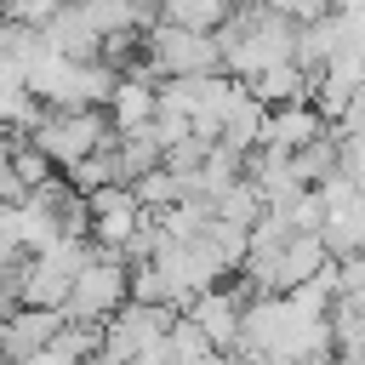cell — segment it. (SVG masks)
<instances>
[{
	"mask_svg": "<svg viewBox=\"0 0 365 365\" xmlns=\"http://www.w3.org/2000/svg\"><path fill=\"white\" fill-rule=\"evenodd\" d=\"M200 240L211 245V257H217V262H222L228 274L240 268V257H245V245H251V234H245L240 222H222V217H211V222L200 228Z\"/></svg>",
	"mask_w": 365,
	"mask_h": 365,
	"instance_id": "cell-14",
	"label": "cell"
},
{
	"mask_svg": "<svg viewBox=\"0 0 365 365\" xmlns=\"http://www.w3.org/2000/svg\"><path fill=\"white\" fill-rule=\"evenodd\" d=\"M257 6H268V11H285V17H297V6H302V0H257Z\"/></svg>",
	"mask_w": 365,
	"mask_h": 365,
	"instance_id": "cell-17",
	"label": "cell"
},
{
	"mask_svg": "<svg viewBox=\"0 0 365 365\" xmlns=\"http://www.w3.org/2000/svg\"><path fill=\"white\" fill-rule=\"evenodd\" d=\"M257 211H262V194H257L245 177H234L222 194H211V217H222V222H240V228H251V222H257Z\"/></svg>",
	"mask_w": 365,
	"mask_h": 365,
	"instance_id": "cell-12",
	"label": "cell"
},
{
	"mask_svg": "<svg viewBox=\"0 0 365 365\" xmlns=\"http://www.w3.org/2000/svg\"><path fill=\"white\" fill-rule=\"evenodd\" d=\"M57 319H63V308H29V302H17V308L0 319V365H23V359L57 331Z\"/></svg>",
	"mask_w": 365,
	"mask_h": 365,
	"instance_id": "cell-5",
	"label": "cell"
},
{
	"mask_svg": "<svg viewBox=\"0 0 365 365\" xmlns=\"http://www.w3.org/2000/svg\"><path fill=\"white\" fill-rule=\"evenodd\" d=\"M40 40L51 46V51H63V57H74V63H86V57H97V29H91V17L80 11V0H57L51 6V17L40 23Z\"/></svg>",
	"mask_w": 365,
	"mask_h": 365,
	"instance_id": "cell-6",
	"label": "cell"
},
{
	"mask_svg": "<svg viewBox=\"0 0 365 365\" xmlns=\"http://www.w3.org/2000/svg\"><path fill=\"white\" fill-rule=\"evenodd\" d=\"M46 114V103L29 86H0V131H34Z\"/></svg>",
	"mask_w": 365,
	"mask_h": 365,
	"instance_id": "cell-13",
	"label": "cell"
},
{
	"mask_svg": "<svg viewBox=\"0 0 365 365\" xmlns=\"http://www.w3.org/2000/svg\"><path fill=\"white\" fill-rule=\"evenodd\" d=\"M148 114H154V80H148V74H120V80H114V91H108V103H103L108 131L143 125Z\"/></svg>",
	"mask_w": 365,
	"mask_h": 365,
	"instance_id": "cell-10",
	"label": "cell"
},
{
	"mask_svg": "<svg viewBox=\"0 0 365 365\" xmlns=\"http://www.w3.org/2000/svg\"><path fill=\"white\" fill-rule=\"evenodd\" d=\"M325 131V120H319V108L308 103V97H297V103H274L268 114H262V143H274V148H302L308 137H319Z\"/></svg>",
	"mask_w": 365,
	"mask_h": 365,
	"instance_id": "cell-7",
	"label": "cell"
},
{
	"mask_svg": "<svg viewBox=\"0 0 365 365\" xmlns=\"http://www.w3.org/2000/svg\"><path fill=\"white\" fill-rule=\"evenodd\" d=\"M108 137H114V131H108L103 108H46L40 125L29 131V143H34L51 165H74L80 154H91V148L108 143Z\"/></svg>",
	"mask_w": 365,
	"mask_h": 365,
	"instance_id": "cell-3",
	"label": "cell"
},
{
	"mask_svg": "<svg viewBox=\"0 0 365 365\" xmlns=\"http://www.w3.org/2000/svg\"><path fill=\"white\" fill-rule=\"evenodd\" d=\"M143 63L160 80L165 74H211L217 68V40H211V29H188V23L154 17L143 29Z\"/></svg>",
	"mask_w": 365,
	"mask_h": 365,
	"instance_id": "cell-2",
	"label": "cell"
},
{
	"mask_svg": "<svg viewBox=\"0 0 365 365\" xmlns=\"http://www.w3.org/2000/svg\"><path fill=\"white\" fill-rule=\"evenodd\" d=\"M245 86H251V91H257L268 108H274V103H297V97H308V74H302L291 57H285V63H268V68H257Z\"/></svg>",
	"mask_w": 365,
	"mask_h": 365,
	"instance_id": "cell-11",
	"label": "cell"
},
{
	"mask_svg": "<svg viewBox=\"0 0 365 365\" xmlns=\"http://www.w3.org/2000/svg\"><path fill=\"white\" fill-rule=\"evenodd\" d=\"M120 302H125V257H120V251L91 245V251H86V262L68 274L63 319H91V325H103Z\"/></svg>",
	"mask_w": 365,
	"mask_h": 365,
	"instance_id": "cell-1",
	"label": "cell"
},
{
	"mask_svg": "<svg viewBox=\"0 0 365 365\" xmlns=\"http://www.w3.org/2000/svg\"><path fill=\"white\" fill-rule=\"evenodd\" d=\"M251 291H228V285H205V291H194L188 297V319L200 325V336L222 354V348H234V331H240V302H245Z\"/></svg>",
	"mask_w": 365,
	"mask_h": 365,
	"instance_id": "cell-4",
	"label": "cell"
},
{
	"mask_svg": "<svg viewBox=\"0 0 365 365\" xmlns=\"http://www.w3.org/2000/svg\"><path fill=\"white\" fill-rule=\"evenodd\" d=\"M51 6H57V0H0V11H6V17H17V23H34V29L51 17Z\"/></svg>",
	"mask_w": 365,
	"mask_h": 365,
	"instance_id": "cell-16",
	"label": "cell"
},
{
	"mask_svg": "<svg viewBox=\"0 0 365 365\" xmlns=\"http://www.w3.org/2000/svg\"><path fill=\"white\" fill-rule=\"evenodd\" d=\"M314 234L325 240V251H331V257H359V245H365V205H359V194H354V200L325 205Z\"/></svg>",
	"mask_w": 365,
	"mask_h": 365,
	"instance_id": "cell-9",
	"label": "cell"
},
{
	"mask_svg": "<svg viewBox=\"0 0 365 365\" xmlns=\"http://www.w3.org/2000/svg\"><path fill=\"white\" fill-rule=\"evenodd\" d=\"M262 114H268V103L251 91V86H240L234 91V103L222 108V120H217V143H228V148H257L262 143Z\"/></svg>",
	"mask_w": 365,
	"mask_h": 365,
	"instance_id": "cell-8",
	"label": "cell"
},
{
	"mask_svg": "<svg viewBox=\"0 0 365 365\" xmlns=\"http://www.w3.org/2000/svg\"><path fill=\"white\" fill-rule=\"evenodd\" d=\"M11 171H17V182H23V188H40V182H51V171H57V165L29 143V131H11Z\"/></svg>",
	"mask_w": 365,
	"mask_h": 365,
	"instance_id": "cell-15",
	"label": "cell"
}]
</instances>
